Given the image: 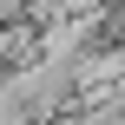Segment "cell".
I'll list each match as a JSON object with an SVG mask.
<instances>
[{
  "label": "cell",
  "instance_id": "cell-1",
  "mask_svg": "<svg viewBox=\"0 0 125 125\" xmlns=\"http://www.w3.org/2000/svg\"><path fill=\"white\" fill-rule=\"evenodd\" d=\"M40 59V20L33 13H0V73Z\"/></svg>",
  "mask_w": 125,
  "mask_h": 125
}]
</instances>
